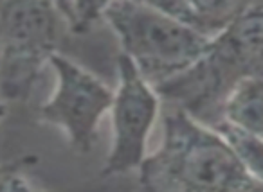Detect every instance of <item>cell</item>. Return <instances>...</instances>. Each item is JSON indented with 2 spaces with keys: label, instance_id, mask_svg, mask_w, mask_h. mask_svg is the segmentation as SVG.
Listing matches in <instances>:
<instances>
[{
  "label": "cell",
  "instance_id": "3",
  "mask_svg": "<svg viewBox=\"0 0 263 192\" xmlns=\"http://www.w3.org/2000/svg\"><path fill=\"white\" fill-rule=\"evenodd\" d=\"M103 20L116 34L121 56L154 88L190 69L211 41L166 15L155 2H106Z\"/></svg>",
  "mask_w": 263,
  "mask_h": 192
},
{
  "label": "cell",
  "instance_id": "9",
  "mask_svg": "<svg viewBox=\"0 0 263 192\" xmlns=\"http://www.w3.org/2000/svg\"><path fill=\"white\" fill-rule=\"evenodd\" d=\"M209 127L229 145V149L247 167L249 173L261 180V153H263L261 137L259 135L247 133V131L238 130V127H233L223 122H215Z\"/></svg>",
  "mask_w": 263,
  "mask_h": 192
},
{
  "label": "cell",
  "instance_id": "12",
  "mask_svg": "<svg viewBox=\"0 0 263 192\" xmlns=\"http://www.w3.org/2000/svg\"><path fill=\"white\" fill-rule=\"evenodd\" d=\"M6 112H8V108H6V104L2 101H0V120L6 117Z\"/></svg>",
  "mask_w": 263,
  "mask_h": 192
},
{
  "label": "cell",
  "instance_id": "6",
  "mask_svg": "<svg viewBox=\"0 0 263 192\" xmlns=\"http://www.w3.org/2000/svg\"><path fill=\"white\" fill-rule=\"evenodd\" d=\"M117 88L110 104L112 138L103 174H126L137 170L148 153L152 131L161 112V99L154 87L139 76L134 65L117 56Z\"/></svg>",
  "mask_w": 263,
  "mask_h": 192
},
{
  "label": "cell",
  "instance_id": "2",
  "mask_svg": "<svg viewBox=\"0 0 263 192\" xmlns=\"http://www.w3.org/2000/svg\"><path fill=\"white\" fill-rule=\"evenodd\" d=\"M261 31L263 4L249 2L190 69L154 88L161 102L213 126L233 88L249 77H261Z\"/></svg>",
  "mask_w": 263,
  "mask_h": 192
},
{
  "label": "cell",
  "instance_id": "7",
  "mask_svg": "<svg viewBox=\"0 0 263 192\" xmlns=\"http://www.w3.org/2000/svg\"><path fill=\"white\" fill-rule=\"evenodd\" d=\"M159 9L175 18L195 34L213 40L220 33L227 29L234 20L238 18L249 2H238V0H175V2H155Z\"/></svg>",
  "mask_w": 263,
  "mask_h": 192
},
{
  "label": "cell",
  "instance_id": "5",
  "mask_svg": "<svg viewBox=\"0 0 263 192\" xmlns=\"http://www.w3.org/2000/svg\"><path fill=\"white\" fill-rule=\"evenodd\" d=\"M54 70L52 94L38 108V120L58 127L69 147L87 155L98 140V127L112 104L114 90L94 72L62 54L49 61Z\"/></svg>",
  "mask_w": 263,
  "mask_h": 192
},
{
  "label": "cell",
  "instance_id": "8",
  "mask_svg": "<svg viewBox=\"0 0 263 192\" xmlns=\"http://www.w3.org/2000/svg\"><path fill=\"white\" fill-rule=\"evenodd\" d=\"M216 122L229 124L247 133L259 135L263 130V81L249 77L233 88L220 108Z\"/></svg>",
  "mask_w": 263,
  "mask_h": 192
},
{
  "label": "cell",
  "instance_id": "11",
  "mask_svg": "<svg viewBox=\"0 0 263 192\" xmlns=\"http://www.w3.org/2000/svg\"><path fill=\"white\" fill-rule=\"evenodd\" d=\"M36 163V156H20L0 163V192H45L27 176L26 169Z\"/></svg>",
  "mask_w": 263,
  "mask_h": 192
},
{
  "label": "cell",
  "instance_id": "4",
  "mask_svg": "<svg viewBox=\"0 0 263 192\" xmlns=\"http://www.w3.org/2000/svg\"><path fill=\"white\" fill-rule=\"evenodd\" d=\"M63 34L54 2H0V101H29Z\"/></svg>",
  "mask_w": 263,
  "mask_h": 192
},
{
  "label": "cell",
  "instance_id": "10",
  "mask_svg": "<svg viewBox=\"0 0 263 192\" xmlns=\"http://www.w3.org/2000/svg\"><path fill=\"white\" fill-rule=\"evenodd\" d=\"M106 2H54L65 31L72 34H85L96 22L103 20Z\"/></svg>",
  "mask_w": 263,
  "mask_h": 192
},
{
  "label": "cell",
  "instance_id": "1",
  "mask_svg": "<svg viewBox=\"0 0 263 192\" xmlns=\"http://www.w3.org/2000/svg\"><path fill=\"white\" fill-rule=\"evenodd\" d=\"M137 170L139 192H261L263 187L211 127L177 108L164 112L161 144Z\"/></svg>",
  "mask_w": 263,
  "mask_h": 192
}]
</instances>
